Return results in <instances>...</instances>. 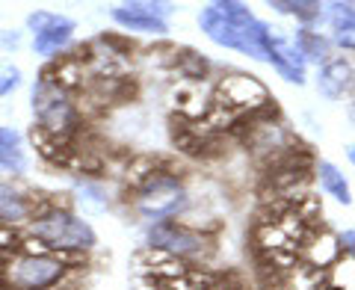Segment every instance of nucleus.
I'll list each match as a JSON object with an SVG mask.
<instances>
[{"mask_svg": "<svg viewBox=\"0 0 355 290\" xmlns=\"http://www.w3.org/2000/svg\"><path fill=\"white\" fill-rule=\"evenodd\" d=\"M198 24L207 33L210 42L222 44V48L240 51L246 57L266 60V39H270V24L258 21L246 3L237 0H222V3H210L202 9Z\"/></svg>", "mask_w": 355, "mask_h": 290, "instance_id": "f257e3e1", "label": "nucleus"}, {"mask_svg": "<svg viewBox=\"0 0 355 290\" xmlns=\"http://www.w3.org/2000/svg\"><path fill=\"white\" fill-rule=\"evenodd\" d=\"M30 234L51 252H86L95 246V231L71 210L51 207L30 219Z\"/></svg>", "mask_w": 355, "mask_h": 290, "instance_id": "f03ea898", "label": "nucleus"}, {"mask_svg": "<svg viewBox=\"0 0 355 290\" xmlns=\"http://www.w3.org/2000/svg\"><path fill=\"white\" fill-rule=\"evenodd\" d=\"M0 275L6 290H53L65 278V261L51 252H21L3 264Z\"/></svg>", "mask_w": 355, "mask_h": 290, "instance_id": "7ed1b4c3", "label": "nucleus"}, {"mask_svg": "<svg viewBox=\"0 0 355 290\" xmlns=\"http://www.w3.org/2000/svg\"><path fill=\"white\" fill-rule=\"evenodd\" d=\"M33 113L39 119L42 133H51L53 139H62L77 125V110L71 104L69 89L60 83V77L42 74L33 86Z\"/></svg>", "mask_w": 355, "mask_h": 290, "instance_id": "20e7f679", "label": "nucleus"}, {"mask_svg": "<svg viewBox=\"0 0 355 290\" xmlns=\"http://www.w3.org/2000/svg\"><path fill=\"white\" fill-rule=\"evenodd\" d=\"M137 207L146 219L166 222L187 207V189L175 175L154 172L137 189Z\"/></svg>", "mask_w": 355, "mask_h": 290, "instance_id": "39448f33", "label": "nucleus"}, {"mask_svg": "<svg viewBox=\"0 0 355 290\" xmlns=\"http://www.w3.org/2000/svg\"><path fill=\"white\" fill-rule=\"evenodd\" d=\"M216 104L225 113H258L270 104V92L252 74H228L216 86Z\"/></svg>", "mask_w": 355, "mask_h": 290, "instance_id": "423d86ee", "label": "nucleus"}, {"mask_svg": "<svg viewBox=\"0 0 355 290\" xmlns=\"http://www.w3.org/2000/svg\"><path fill=\"white\" fill-rule=\"evenodd\" d=\"M27 27L33 30V51L42 57H51L71 42L74 21L57 12H33L27 18Z\"/></svg>", "mask_w": 355, "mask_h": 290, "instance_id": "0eeeda50", "label": "nucleus"}, {"mask_svg": "<svg viewBox=\"0 0 355 290\" xmlns=\"http://www.w3.org/2000/svg\"><path fill=\"white\" fill-rule=\"evenodd\" d=\"M172 12V6L166 3H119L110 9V15L119 27L130 33H151V36H163L169 33L166 27V15Z\"/></svg>", "mask_w": 355, "mask_h": 290, "instance_id": "6e6552de", "label": "nucleus"}, {"mask_svg": "<svg viewBox=\"0 0 355 290\" xmlns=\"http://www.w3.org/2000/svg\"><path fill=\"white\" fill-rule=\"evenodd\" d=\"M266 62L279 71L287 83H305V60L296 51V44L282 36V30L270 27V39H266Z\"/></svg>", "mask_w": 355, "mask_h": 290, "instance_id": "1a4fd4ad", "label": "nucleus"}, {"mask_svg": "<svg viewBox=\"0 0 355 290\" xmlns=\"http://www.w3.org/2000/svg\"><path fill=\"white\" fill-rule=\"evenodd\" d=\"M148 243L160 252L169 255H202L205 252V240L196 231L175 225V222H157L148 231Z\"/></svg>", "mask_w": 355, "mask_h": 290, "instance_id": "9d476101", "label": "nucleus"}, {"mask_svg": "<svg viewBox=\"0 0 355 290\" xmlns=\"http://www.w3.org/2000/svg\"><path fill=\"white\" fill-rule=\"evenodd\" d=\"M340 237H335L331 231L326 228H317L311 231L308 237H302V255H305V264L317 266V270H326V266L338 264L340 261Z\"/></svg>", "mask_w": 355, "mask_h": 290, "instance_id": "9b49d317", "label": "nucleus"}, {"mask_svg": "<svg viewBox=\"0 0 355 290\" xmlns=\"http://www.w3.org/2000/svg\"><path fill=\"white\" fill-rule=\"evenodd\" d=\"M349 83H352V65L343 57H335V60L323 62V69H320V74H317L320 95L331 98V101H338V98L349 89Z\"/></svg>", "mask_w": 355, "mask_h": 290, "instance_id": "f8f14e48", "label": "nucleus"}, {"mask_svg": "<svg viewBox=\"0 0 355 290\" xmlns=\"http://www.w3.org/2000/svg\"><path fill=\"white\" fill-rule=\"evenodd\" d=\"M329 21L335 44H340L343 51H355V3H331Z\"/></svg>", "mask_w": 355, "mask_h": 290, "instance_id": "ddd939ff", "label": "nucleus"}, {"mask_svg": "<svg viewBox=\"0 0 355 290\" xmlns=\"http://www.w3.org/2000/svg\"><path fill=\"white\" fill-rule=\"evenodd\" d=\"M24 166H27V157H24V142H21V133L0 125V169L24 172Z\"/></svg>", "mask_w": 355, "mask_h": 290, "instance_id": "4468645a", "label": "nucleus"}, {"mask_svg": "<svg viewBox=\"0 0 355 290\" xmlns=\"http://www.w3.org/2000/svg\"><path fill=\"white\" fill-rule=\"evenodd\" d=\"M284 287L287 290H326L329 275L326 270H317L311 264H296L284 273Z\"/></svg>", "mask_w": 355, "mask_h": 290, "instance_id": "2eb2a0df", "label": "nucleus"}, {"mask_svg": "<svg viewBox=\"0 0 355 290\" xmlns=\"http://www.w3.org/2000/svg\"><path fill=\"white\" fill-rule=\"evenodd\" d=\"M30 214H33V205L18 187L0 184V222H21Z\"/></svg>", "mask_w": 355, "mask_h": 290, "instance_id": "dca6fc26", "label": "nucleus"}, {"mask_svg": "<svg viewBox=\"0 0 355 290\" xmlns=\"http://www.w3.org/2000/svg\"><path fill=\"white\" fill-rule=\"evenodd\" d=\"M317 178H320V187H323V193H329L340 205H352L349 184H347V178L340 175V169H338L335 163H329V160L320 163L317 166Z\"/></svg>", "mask_w": 355, "mask_h": 290, "instance_id": "f3484780", "label": "nucleus"}, {"mask_svg": "<svg viewBox=\"0 0 355 290\" xmlns=\"http://www.w3.org/2000/svg\"><path fill=\"white\" fill-rule=\"evenodd\" d=\"M296 51L302 53V60H317V62H329V42L326 39H320L317 33H311V30H302V33H296Z\"/></svg>", "mask_w": 355, "mask_h": 290, "instance_id": "a211bd4d", "label": "nucleus"}, {"mask_svg": "<svg viewBox=\"0 0 355 290\" xmlns=\"http://www.w3.org/2000/svg\"><path fill=\"white\" fill-rule=\"evenodd\" d=\"M326 290H355V258H347V261L335 264Z\"/></svg>", "mask_w": 355, "mask_h": 290, "instance_id": "6ab92c4d", "label": "nucleus"}, {"mask_svg": "<svg viewBox=\"0 0 355 290\" xmlns=\"http://www.w3.org/2000/svg\"><path fill=\"white\" fill-rule=\"evenodd\" d=\"M18 86H21V69L12 62H0V98L15 92Z\"/></svg>", "mask_w": 355, "mask_h": 290, "instance_id": "aec40b11", "label": "nucleus"}, {"mask_svg": "<svg viewBox=\"0 0 355 290\" xmlns=\"http://www.w3.org/2000/svg\"><path fill=\"white\" fill-rule=\"evenodd\" d=\"M80 205H86L89 210H104L107 202H104V193L98 187H80Z\"/></svg>", "mask_w": 355, "mask_h": 290, "instance_id": "412c9836", "label": "nucleus"}, {"mask_svg": "<svg viewBox=\"0 0 355 290\" xmlns=\"http://www.w3.org/2000/svg\"><path fill=\"white\" fill-rule=\"evenodd\" d=\"M340 246L355 258V231H343V234H340Z\"/></svg>", "mask_w": 355, "mask_h": 290, "instance_id": "4be33fe9", "label": "nucleus"}, {"mask_svg": "<svg viewBox=\"0 0 355 290\" xmlns=\"http://www.w3.org/2000/svg\"><path fill=\"white\" fill-rule=\"evenodd\" d=\"M347 154H349V160H352V166H355V145H349V151H347Z\"/></svg>", "mask_w": 355, "mask_h": 290, "instance_id": "5701e85b", "label": "nucleus"}, {"mask_svg": "<svg viewBox=\"0 0 355 290\" xmlns=\"http://www.w3.org/2000/svg\"><path fill=\"white\" fill-rule=\"evenodd\" d=\"M0 290H6V287H0Z\"/></svg>", "mask_w": 355, "mask_h": 290, "instance_id": "b1692460", "label": "nucleus"}]
</instances>
